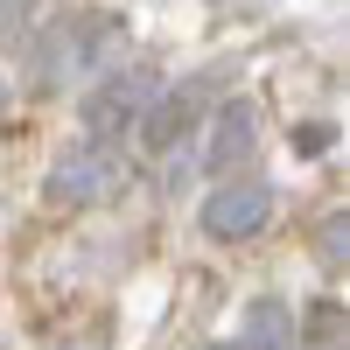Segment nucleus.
<instances>
[{
	"label": "nucleus",
	"mask_w": 350,
	"mask_h": 350,
	"mask_svg": "<svg viewBox=\"0 0 350 350\" xmlns=\"http://www.w3.org/2000/svg\"><path fill=\"white\" fill-rule=\"evenodd\" d=\"M112 49H120V21L112 14H64L28 42V77H36V92H56L70 77H92Z\"/></svg>",
	"instance_id": "obj_1"
},
{
	"label": "nucleus",
	"mask_w": 350,
	"mask_h": 350,
	"mask_svg": "<svg viewBox=\"0 0 350 350\" xmlns=\"http://www.w3.org/2000/svg\"><path fill=\"white\" fill-rule=\"evenodd\" d=\"M161 77L154 70H112L98 77L92 92H84V140H98V148H120V140H133L140 112L154 105Z\"/></svg>",
	"instance_id": "obj_2"
},
{
	"label": "nucleus",
	"mask_w": 350,
	"mask_h": 350,
	"mask_svg": "<svg viewBox=\"0 0 350 350\" xmlns=\"http://www.w3.org/2000/svg\"><path fill=\"white\" fill-rule=\"evenodd\" d=\"M49 203H64V211H77V203H98L120 189V148H98V140H77V148H64L49 161Z\"/></svg>",
	"instance_id": "obj_3"
},
{
	"label": "nucleus",
	"mask_w": 350,
	"mask_h": 350,
	"mask_svg": "<svg viewBox=\"0 0 350 350\" xmlns=\"http://www.w3.org/2000/svg\"><path fill=\"white\" fill-rule=\"evenodd\" d=\"M273 217V183L267 175H239V183H217L211 196H203V231L224 245H239V239H259Z\"/></svg>",
	"instance_id": "obj_4"
},
{
	"label": "nucleus",
	"mask_w": 350,
	"mask_h": 350,
	"mask_svg": "<svg viewBox=\"0 0 350 350\" xmlns=\"http://www.w3.org/2000/svg\"><path fill=\"white\" fill-rule=\"evenodd\" d=\"M259 154V98H224L211 112V140H203V168L211 175H231V168H245Z\"/></svg>",
	"instance_id": "obj_5"
},
{
	"label": "nucleus",
	"mask_w": 350,
	"mask_h": 350,
	"mask_svg": "<svg viewBox=\"0 0 350 350\" xmlns=\"http://www.w3.org/2000/svg\"><path fill=\"white\" fill-rule=\"evenodd\" d=\"M196 112H203V84H175V92H154V105L140 112L133 140H140L148 154H168V148H183V140H189Z\"/></svg>",
	"instance_id": "obj_6"
},
{
	"label": "nucleus",
	"mask_w": 350,
	"mask_h": 350,
	"mask_svg": "<svg viewBox=\"0 0 350 350\" xmlns=\"http://www.w3.org/2000/svg\"><path fill=\"white\" fill-rule=\"evenodd\" d=\"M245 350H295V323H287V308L273 295L245 315Z\"/></svg>",
	"instance_id": "obj_7"
},
{
	"label": "nucleus",
	"mask_w": 350,
	"mask_h": 350,
	"mask_svg": "<svg viewBox=\"0 0 350 350\" xmlns=\"http://www.w3.org/2000/svg\"><path fill=\"white\" fill-rule=\"evenodd\" d=\"M308 350H343V301H315V315H308Z\"/></svg>",
	"instance_id": "obj_8"
},
{
	"label": "nucleus",
	"mask_w": 350,
	"mask_h": 350,
	"mask_svg": "<svg viewBox=\"0 0 350 350\" xmlns=\"http://www.w3.org/2000/svg\"><path fill=\"white\" fill-rule=\"evenodd\" d=\"M343 231H350V217L329 211V217H323V267H329V273H343Z\"/></svg>",
	"instance_id": "obj_9"
},
{
	"label": "nucleus",
	"mask_w": 350,
	"mask_h": 350,
	"mask_svg": "<svg viewBox=\"0 0 350 350\" xmlns=\"http://www.w3.org/2000/svg\"><path fill=\"white\" fill-rule=\"evenodd\" d=\"M28 21H36V0H0V42H14Z\"/></svg>",
	"instance_id": "obj_10"
},
{
	"label": "nucleus",
	"mask_w": 350,
	"mask_h": 350,
	"mask_svg": "<svg viewBox=\"0 0 350 350\" xmlns=\"http://www.w3.org/2000/svg\"><path fill=\"white\" fill-rule=\"evenodd\" d=\"M336 148V126H295V154H329Z\"/></svg>",
	"instance_id": "obj_11"
},
{
	"label": "nucleus",
	"mask_w": 350,
	"mask_h": 350,
	"mask_svg": "<svg viewBox=\"0 0 350 350\" xmlns=\"http://www.w3.org/2000/svg\"><path fill=\"white\" fill-rule=\"evenodd\" d=\"M64 350H98V336H70V343H64Z\"/></svg>",
	"instance_id": "obj_12"
},
{
	"label": "nucleus",
	"mask_w": 350,
	"mask_h": 350,
	"mask_svg": "<svg viewBox=\"0 0 350 350\" xmlns=\"http://www.w3.org/2000/svg\"><path fill=\"white\" fill-rule=\"evenodd\" d=\"M203 350H239V343H203Z\"/></svg>",
	"instance_id": "obj_13"
},
{
	"label": "nucleus",
	"mask_w": 350,
	"mask_h": 350,
	"mask_svg": "<svg viewBox=\"0 0 350 350\" xmlns=\"http://www.w3.org/2000/svg\"><path fill=\"white\" fill-rule=\"evenodd\" d=\"M0 105H8V84H0Z\"/></svg>",
	"instance_id": "obj_14"
}]
</instances>
